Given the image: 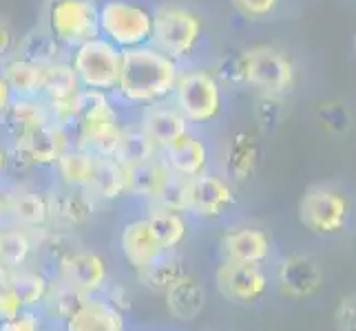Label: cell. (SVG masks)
<instances>
[{
	"mask_svg": "<svg viewBox=\"0 0 356 331\" xmlns=\"http://www.w3.org/2000/svg\"><path fill=\"white\" fill-rule=\"evenodd\" d=\"M179 71L181 65L153 44L129 49V51H124L120 87L113 97L129 110L170 100Z\"/></svg>",
	"mask_w": 356,
	"mask_h": 331,
	"instance_id": "1",
	"label": "cell"
},
{
	"mask_svg": "<svg viewBox=\"0 0 356 331\" xmlns=\"http://www.w3.org/2000/svg\"><path fill=\"white\" fill-rule=\"evenodd\" d=\"M129 108L122 106L111 93L84 89L76 119L71 124L73 144L97 157H118L124 137Z\"/></svg>",
	"mask_w": 356,
	"mask_h": 331,
	"instance_id": "2",
	"label": "cell"
},
{
	"mask_svg": "<svg viewBox=\"0 0 356 331\" xmlns=\"http://www.w3.org/2000/svg\"><path fill=\"white\" fill-rule=\"evenodd\" d=\"M206 40V20L200 9L179 0L155 3L153 46L179 65L197 62Z\"/></svg>",
	"mask_w": 356,
	"mask_h": 331,
	"instance_id": "3",
	"label": "cell"
},
{
	"mask_svg": "<svg viewBox=\"0 0 356 331\" xmlns=\"http://www.w3.org/2000/svg\"><path fill=\"white\" fill-rule=\"evenodd\" d=\"M226 89L217 80L213 67L200 62L181 65L170 102L186 117L191 128H204L222 119L226 110Z\"/></svg>",
	"mask_w": 356,
	"mask_h": 331,
	"instance_id": "4",
	"label": "cell"
},
{
	"mask_svg": "<svg viewBox=\"0 0 356 331\" xmlns=\"http://www.w3.org/2000/svg\"><path fill=\"white\" fill-rule=\"evenodd\" d=\"M245 89L264 97H286L297 87V65L284 46L254 42L239 51Z\"/></svg>",
	"mask_w": 356,
	"mask_h": 331,
	"instance_id": "5",
	"label": "cell"
},
{
	"mask_svg": "<svg viewBox=\"0 0 356 331\" xmlns=\"http://www.w3.org/2000/svg\"><path fill=\"white\" fill-rule=\"evenodd\" d=\"M155 3L151 0H102L100 35L122 51L153 42Z\"/></svg>",
	"mask_w": 356,
	"mask_h": 331,
	"instance_id": "6",
	"label": "cell"
},
{
	"mask_svg": "<svg viewBox=\"0 0 356 331\" xmlns=\"http://www.w3.org/2000/svg\"><path fill=\"white\" fill-rule=\"evenodd\" d=\"M102 0H44L42 24L67 51L100 35Z\"/></svg>",
	"mask_w": 356,
	"mask_h": 331,
	"instance_id": "7",
	"label": "cell"
},
{
	"mask_svg": "<svg viewBox=\"0 0 356 331\" xmlns=\"http://www.w3.org/2000/svg\"><path fill=\"white\" fill-rule=\"evenodd\" d=\"M69 62L78 73L82 89L113 95L120 87L124 51L102 35H97V38L71 49Z\"/></svg>",
	"mask_w": 356,
	"mask_h": 331,
	"instance_id": "8",
	"label": "cell"
},
{
	"mask_svg": "<svg viewBox=\"0 0 356 331\" xmlns=\"http://www.w3.org/2000/svg\"><path fill=\"white\" fill-rule=\"evenodd\" d=\"M7 142V139H5ZM73 144L71 128L49 119L47 124L24 135L22 139L7 142L9 146V166L20 168H54L69 146Z\"/></svg>",
	"mask_w": 356,
	"mask_h": 331,
	"instance_id": "9",
	"label": "cell"
},
{
	"mask_svg": "<svg viewBox=\"0 0 356 331\" xmlns=\"http://www.w3.org/2000/svg\"><path fill=\"white\" fill-rule=\"evenodd\" d=\"M350 201L337 188L312 186L299 201V221L314 235H337L348 226Z\"/></svg>",
	"mask_w": 356,
	"mask_h": 331,
	"instance_id": "10",
	"label": "cell"
},
{
	"mask_svg": "<svg viewBox=\"0 0 356 331\" xmlns=\"http://www.w3.org/2000/svg\"><path fill=\"white\" fill-rule=\"evenodd\" d=\"M133 115H135V121L140 124V128L146 133V137L155 144V148L159 153L166 151L184 133L191 130L186 117L179 113L177 106L170 100L142 106L138 110H133Z\"/></svg>",
	"mask_w": 356,
	"mask_h": 331,
	"instance_id": "11",
	"label": "cell"
},
{
	"mask_svg": "<svg viewBox=\"0 0 356 331\" xmlns=\"http://www.w3.org/2000/svg\"><path fill=\"white\" fill-rule=\"evenodd\" d=\"M106 280V265L100 254L87 250H69L60 259V283L69 289L89 296Z\"/></svg>",
	"mask_w": 356,
	"mask_h": 331,
	"instance_id": "12",
	"label": "cell"
},
{
	"mask_svg": "<svg viewBox=\"0 0 356 331\" xmlns=\"http://www.w3.org/2000/svg\"><path fill=\"white\" fill-rule=\"evenodd\" d=\"M217 283L226 298L239 303L257 300L268 287L266 274L261 272L259 263H241L230 259L217 269Z\"/></svg>",
	"mask_w": 356,
	"mask_h": 331,
	"instance_id": "13",
	"label": "cell"
},
{
	"mask_svg": "<svg viewBox=\"0 0 356 331\" xmlns=\"http://www.w3.org/2000/svg\"><path fill=\"white\" fill-rule=\"evenodd\" d=\"M235 203V194L226 177L215 173H202L193 179V199H191V214L200 219H219L228 212V207Z\"/></svg>",
	"mask_w": 356,
	"mask_h": 331,
	"instance_id": "14",
	"label": "cell"
},
{
	"mask_svg": "<svg viewBox=\"0 0 356 331\" xmlns=\"http://www.w3.org/2000/svg\"><path fill=\"white\" fill-rule=\"evenodd\" d=\"M162 157L175 175L195 179L208 170L211 148H208L204 135L197 133V128H191L177 142L170 144L166 151H162Z\"/></svg>",
	"mask_w": 356,
	"mask_h": 331,
	"instance_id": "15",
	"label": "cell"
},
{
	"mask_svg": "<svg viewBox=\"0 0 356 331\" xmlns=\"http://www.w3.org/2000/svg\"><path fill=\"white\" fill-rule=\"evenodd\" d=\"M7 219L29 230H42L51 221L49 192H40L27 186H16L5 192Z\"/></svg>",
	"mask_w": 356,
	"mask_h": 331,
	"instance_id": "16",
	"label": "cell"
},
{
	"mask_svg": "<svg viewBox=\"0 0 356 331\" xmlns=\"http://www.w3.org/2000/svg\"><path fill=\"white\" fill-rule=\"evenodd\" d=\"M170 175H173V170H170L166 159L159 153L142 164L127 166V190L131 197H140L155 203V199L162 194L164 186L168 183Z\"/></svg>",
	"mask_w": 356,
	"mask_h": 331,
	"instance_id": "17",
	"label": "cell"
},
{
	"mask_svg": "<svg viewBox=\"0 0 356 331\" xmlns=\"http://www.w3.org/2000/svg\"><path fill=\"white\" fill-rule=\"evenodd\" d=\"M120 245L127 261L135 269H140V272L144 267H149L153 261H157L162 254H166V250L159 245V241L151 232V226L146 219H138L127 223L120 235Z\"/></svg>",
	"mask_w": 356,
	"mask_h": 331,
	"instance_id": "18",
	"label": "cell"
},
{
	"mask_svg": "<svg viewBox=\"0 0 356 331\" xmlns=\"http://www.w3.org/2000/svg\"><path fill=\"white\" fill-rule=\"evenodd\" d=\"M67 331H124V318L113 305L84 296L67 318Z\"/></svg>",
	"mask_w": 356,
	"mask_h": 331,
	"instance_id": "19",
	"label": "cell"
},
{
	"mask_svg": "<svg viewBox=\"0 0 356 331\" xmlns=\"http://www.w3.org/2000/svg\"><path fill=\"white\" fill-rule=\"evenodd\" d=\"M49 119H54V117L40 97H35V100H20V97H14V102H11L7 110V117L3 121V128H0V135H3L7 142H16L38 126L47 124Z\"/></svg>",
	"mask_w": 356,
	"mask_h": 331,
	"instance_id": "20",
	"label": "cell"
},
{
	"mask_svg": "<svg viewBox=\"0 0 356 331\" xmlns=\"http://www.w3.org/2000/svg\"><path fill=\"white\" fill-rule=\"evenodd\" d=\"M95 197L87 188H69L63 186L49 192V203H51V221L65 226H80L89 221L93 214Z\"/></svg>",
	"mask_w": 356,
	"mask_h": 331,
	"instance_id": "21",
	"label": "cell"
},
{
	"mask_svg": "<svg viewBox=\"0 0 356 331\" xmlns=\"http://www.w3.org/2000/svg\"><path fill=\"white\" fill-rule=\"evenodd\" d=\"M259 139L252 130H237L226 148V173L232 181H248L259 164Z\"/></svg>",
	"mask_w": 356,
	"mask_h": 331,
	"instance_id": "22",
	"label": "cell"
},
{
	"mask_svg": "<svg viewBox=\"0 0 356 331\" xmlns=\"http://www.w3.org/2000/svg\"><path fill=\"white\" fill-rule=\"evenodd\" d=\"M0 71H3L14 97H20V100H35V97H40L44 76L42 65L31 62V60L14 53L0 65Z\"/></svg>",
	"mask_w": 356,
	"mask_h": 331,
	"instance_id": "23",
	"label": "cell"
},
{
	"mask_svg": "<svg viewBox=\"0 0 356 331\" xmlns=\"http://www.w3.org/2000/svg\"><path fill=\"white\" fill-rule=\"evenodd\" d=\"M279 280L284 285V291L290 296H310L323 283L321 267L312 261L310 256L294 254L284 261L279 269Z\"/></svg>",
	"mask_w": 356,
	"mask_h": 331,
	"instance_id": "24",
	"label": "cell"
},
{
	"mask_svg": "<svg viewBox=\"0 0 356 331\" xmlns=\"http://www.w3.org/2000/svg\"><path fill=\"white\" fill-rule=\"evenodd\" d=\"M222 248L230 261L261 263L270 254V239L259 228H237L226 232Z\"/></svg>",
	"mask_w": 356,
	"mask_h": 331,
	"instance_id": "25",
	"label": "cell"
},
{
	"mask_svg": "<svg viewBox=\"0 0 356 331\" xmlns=\"http://www.w3.org/2000/svg\"><path fill=\"white\" fill-rule=\"evenodd\" d=\"M95 199L115 201L120 197L129 194L127 190V166L115 157H97L93 175L87 188Z\"/></svg>",
	"mask_w": 356,
	"mask_h": 331,
	"instance_id": "26",
	"label": "cell"
},
{
	"mask_svg": "<svg viewBox=\"0 0 356 331\" xmlns=\"http://www.w3.org/2000/svg\"><path fill=\"white\" fill-rule=\"evenodd\" d=\"M16 53L31 60V62H38L42 67L69 58V51L56 40V35L49 31L42 22L35 24V27H31V29H27L20 35Z\"/></svg>",
	"mask_w": 356,
	"mask_h": 331,
	"instance_id": "27",
	"label": "cell"
},
{
	"mask_svg": "<svg viewBox=\"0 0 356 331\" xmlns=\"http://www.w3.org/2000/svg\"><path fill=\"white\" fill-rule=\"evenodd\" d=\"M204 300H206V294H204V287L200 285V280H195L193 276H186V274L166 289L168 312L173 314L177 321H193V318L204 309Z\"/></svg>",
	"mask_w": 356,
	"mask_h": 331,
	"instance_id": "28",
	"label": "cell"
},
{
	"mask_svg": "<svg viewBox=\"0 0 356 331\" xmlns=\"http://www.w3.org/2000/svg\"><path fill=\"white\" fill-rule=\"evenodd\" d=\"M95 155L82 148L78 144H71L69 148L60 155L56 162V173L60 177V183L69 188H89V181L93 175Z\"/></svg>",
	"mask_w": 356,
	"mask_h": 331,
	"instance_id": "29",
	"label": "cell"
},
{
	"mask_svg": "<svg viewBox=\"0 0 356 331\" xmlns=\"http://www.w3.org/2000/svg\"><path fill=\"white\" fill-rule=\"evenodd\" d=\"M33 232L38 230L22 228L18 223L0 226V263L9 269H16L27 261L35 245Z\"/></svg>",
	"mask_w": 356,
	"mask_h": 331,
	"instance_id": "30",
	"label": "cell"
},
{
	"mask_svg": "<svg viewBox=\"0 0 356 331\" xmlns=\"http://www.w3.org/2000/svg\"><path fill=\"white\" fill-rule=\"evenodd\" d=\"M146 221H149L151 232L166 252L175 250L177 245H181V241L186 239L188 226H186V219H184L181 212L155 207V210L146 217Z\"/></svg>",
	"mask_w": 356,
	"mask_h": 331,
	"instance_id": "31",
	"label": "cell"
},
{
	"mask_svg": "<svg viewBox=\"0 0 356 331\" xmlns=\"http://www.w3.org/2000/svg\"><path fill=\"white\" fill-rule=\"evenodd\" d=\"M155 155H159L155 144L146 137V133L140 128L138 121H135V115H131L127 121L124 137H122V144H120V151H118L115 159H120L122 164L131 166V164H142Z\"/></svg>",
	"mask_w": 356,
	"mask_h": 331,
	"instance_id": "32",
	"label": "cell"
},
{
	"mask_svg": "<svg viewBox=\"0 0 356 331\" xmlns=\"http://www.w3.org/2000/svg\"><path fill=\"white\" fill-rule=\"evenodd\" d=\"M191 199H193V179L173 173L164 186L162 194L155 199V207L184 214V212H191Z\"/></svg>",
	"mask_w": 356,
	"mask_h": 331,
	"instance_id": "33",
	"label": "cell"
},
{
	"mask_svg": "<svg viewBox=\"0 0 356 331\" xmlns=\"http://www.w3.org/2000/svg\"><path fill=\"white\" fill-rule=\"evenodd\" d=\"M181 276H184L181 261L177 256H170L168 252L162 254L157 261H153L149 267H144L140 272V278L153 289H168Z\"/></svg>",
	"mask_w": 356,
	"mask_h": 331,
	"instance_id": "34",
	"label": "cell"
},
{
	"mask_svg": "<svg viewBox=\"0 0 356 331\" xmlns=\"http://www.w3.org/2000/svg\"><path fill=\"white\" fill-rule=\"evenodd\" d=\"M314 119L318 128L330 135H346L352 128V110L341 100H327L316 106Z\"/></svg>",
	"mask_w": 356,
	"mask_h": 331,
	"instance_id": "35",
	"label": "cell"
},
{
	"mask_svg": "<svg viewBox=\"0 0 356 331\" xmlns=\"http://www.w3.org/2000/svg\"><path fill=\"white\" fill-rule=\"evenodd\" d=\"M11 289L24 305H35L47 296V280L33 272H11Z\"/></svg>",
	"mask_w": 356,
	"mask_h": 331,
	"instance_id": "36",
	"label": "cell"
},
{
	"mask_svg": "<svg viewBox=\"0 0 356 331\" xmlns=\"http://www.w3.org/2000/svg\"><path fill=\"white\" fill-rule=\"evenodd\" d=\"M235 14L245 22H266L279 14L286 0H228Z\"/></svg>",
	"mask_w": 356,
	"mask_h": 331,
	"instance_id": "37",
	"label": "cell"
},
{
	"mask_svg": "<svg viewBox=\"0 0 356 331\" xmlns=\"http://www.w3.org/2000/svg\"><path fill=\"white\" fill-rule=\"evenodd\" d=\"M213 71H215L217 80L222 82V87L226 89V93H235V91H243L245 89L239 51L237 53H226V56H222L213 65Z\"/></svg>",
	"mask_w": 356,
	"mask_h": 331,
	"instance_id": "38",
	"label": "cell"
},
{
	"mask_svg": "<svg viewBox=\"0 0 356 331\" xmlns=\"http://www.w3.org/2000/svg\"><path fill=\"white\" fill-rule=\"evenodd\" d=\"M284 102L281 97H264V95H257V106H254V119L257 124L270 128L279 124L281 115H284Z\"/></svg>",
	"mask_w": 356,
	"mask_h": 331,
	"instance_id": "39",
	"label": "cell"
},
{
	"mask_svg": "<svg viewBox=\"0 0 356 331\" xmlns=\"http://www.w3.org/2000/svg\"><path fill=\"white\" fill-rule=\"evenodd\" d=\"M18 38H20V35H16V31L9 24V20L5 16H0V65H3L7 58H11L16 53Z\"/></svg>",
	"mask_w": 356,
	"mask_h": 331,
	"instance_id": "40",
	"label": "cell"
},
{
	"mask_svg": "<svg viewBox=\"0 0 356 331\" xmlns=\"http://www.w3.org/2000/svg\"><path fill=\"white\" fill-rule=\"evenodd\" d=\"M20 309H22V303L14 294V289H9L7 294L0 296V318H5V321H14L16 316H20Z\"/></svg>",
	"mask_w": 356,
	"mask_h": 331,
	"instance_id": "41",
	"label": "cell"
},
{
	"mask_svg": "<svg viewBox=\"0 0 356 331\" xmlns=\"http://www.w3.org/2000/svg\"><path fill=\"white\" fill-rule=\"evenodd\" d=\"M0 331H38V323H35V318L29 316V314H22V316H16L14 321H7Z\"/></svg>",
	"mask_w": 356,
	"mask_h": 331,
	"instance_id": "42",
	"label": "cell"
},
{
	"mask_svg": "<svg viewBox=\"0 0 356 331\" xmlns=\"http://www.w3.org/2000/svg\"><path fill=\"white\" fill-rule=\"evenodd\" d=\"M11 102H14V93H11L9 84L3 76V71H0V128H3V121L7 117V110L11 106Z\"/></svg>",
	"mask_w": 356,
	"mask_h": 331,
	"instance_id": "43",
	"label": "cell"
},
{
	"mask_svg": "<svg viewBox=\"0 0 356 331\" xmlns=\"http://www.w3.org/2000/svg\"><path fill=\"white\" fill-rule=\"evenodd\" d=\"M9 168V146L5 142V137H0V179L5 177Z\"/></svg>",
	"mask_w": 356,
	"mask_h": 331,
	"instance_id": "44",
	"label": "cell"
},
{
	"mask_svg": "<svg viewBox=\"0 0 356 331\" xmlns=\"http://www.w3.org/2000/svg\"><path fill=\"white\" fill-rule=\"evenodd\" d=\"M9 289H11V272H9V267L0 263V296L7 294Z\"/></svg>",
	"mask_w": 356,
	"mask_h": 331,
	"instance_id": "45",
	"label": "cell"
},
{
	"mask_svg": "<svg viewBox=\"0 0 356 331\" xmlns=\"http://www.w3.org/2000/svg\"><path fill=\"white\" fill-rule=\"evenodd\" d=\"M5 219H7V203H5V192L0 190V226L5 223Z\"/></svg>",
	"mask_w": 356,
	"mask_h": 331,
	"instance_id": "46",
	"label": "cell"
},
{
	"mask_svg": "<svg viewBox=\"0 0 356 331\" xmlns=\"http://www.w3.org/2000/svg\"><path fill=\"white\" fill-rule=\"evenodd\" d=\"M354 56H356V33H354Z\"/></svg>",
	"mask_w": 356,
	"mask_h": 331,
	"instance_id": "47",
	"label": "cell"
}]
</instances>
